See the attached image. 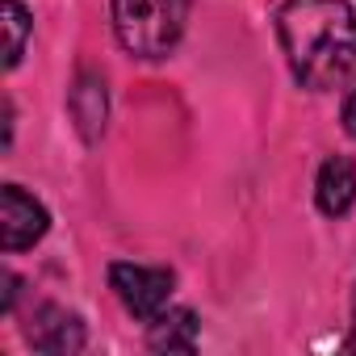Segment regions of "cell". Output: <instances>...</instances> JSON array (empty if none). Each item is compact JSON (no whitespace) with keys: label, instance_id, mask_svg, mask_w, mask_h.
Instances as JSON below:
<instances>
[{"label":"cell","instance_id":"cell-1","mask_svg":"<svg viewBox=\"0 0 356 356\" xmlns=\"http://www.w3.org/2000/svg\"><path fill=\"white\" fill-rule=\"evenodd\" d=\"M277 38L306 88H339L356 72V9L348 0H285Z\"/></svg>","mask_w":356,"mask_h":356},{"label":"cell","instance_id":"cell-6","mask_svg":"<svg viewBox=\"0 0 356 356\" xmlns=\"http://www.w3.org/2000/svg\"><path fill=\"white\" fill-rule=\"evenodd\" d=\"M352 197H356V168L348 155H331L323 168H318V185H314V202L327 218H343L352 210Z\"/></svg>","mask_w":356,"mask_h":356},{"label":"cell","instance_id":"cell-9","mask_svg":"<svg viewBox=\"0 0 356 356\" xmlns=\"http://www.w3.org/2000/svg\"><path fill=\"white\" fill-rule=\"evenodd\" d=\"M0 22H5V30H9V51H5V67H17V63H22V55H26L30 13H26V5H17V0H5V5H0Z\"/></svg>","mask_w":356,"mask_h":356},{"label":"cell","instance_id":"cell-10","mask_svg":"<svg viewBox=\"0 0 356 356\" xmlns=\"http://www.w3.org/2000/svg\"><path fill=\"white\" fill-rule=\"evenodd\" d=\"M343 130L356 138V88L348 92V101H343Z\"/></svg>","mask_w":356,"mask_h":356},{"label":"cell","instance_id":"cell-3","mask_svg":"<svg viewBox=\"0 0 356 356\" xmlns=\"http://www.w3.org/2000/svg\"><path fill=\"white\" fill-rule=\"evenodd\" d=\"M109 285H113V293L122 298V306H126L134 318L151 323L155 314L168 310V298H172L176 277H172L168 268H147V264H126V260H118V264H109Z\"/></svg>","mask_w":356,"mask_h":356},{"label":"cell","instance_id":"cell-11","mask_svg":"<svg viewBox=\"0 0 356 356\" xmlns=\"http://www.w3.org/2000/svg\"><path fill=\"white\" fill-rule=\"evenodd\" d=\"M352 331H356V293H352Z\"/></svg>","mask_w":356,"mask_h":356},{"label":"cell","instance_id":"cell-5","mask_svg":"<svg viewBox=\"0 0 356 356\" xmlns=\"http://www.w3.org/2000/svg\"><path fill=\"white\" fill-rule=\"evenodd\" d=\"M30 343L38 352H51V356L80 352L84 348V323L63 306H42L30 323Z\"/></svg>","mask_w":356,"mask_h":356},{"label":"cell","instance_id":"cell-8","mask_svg":"<svg viewBox=\"0 0 356 356\" xmlns=\"http://www.w3.org/2000/svg\"><path fill=\"white\" fill-rule=\"evenodd\" d=\"M72 118H76V126H80V134L88 143L105 130V80L101 76L84 72L76 80V88H72Z\"/></svg>","mask_w":356,"mask_h":356},{"label":"cell","instance_id":"cell-2","mask_svg":"<svg viewBox=\"0 0 356 356\" xmlns=\"http://www.w3.org/2000/svg\"><path fill=\"white\" fill-rule=\"evenodd\" d=\"M189 0H113L118 42L138 59H163L185 34Z\"/></svg>","mask_w":356,"mask_h":356},{"label":"cell","instance_id":"cell-4","mask_svg":"<svg viewBox=\"0 0 356 356\" xmlns=\"http://www.w3.org/2000/svg\"><path fill=\"white\" fill-rule=\"evenodd\" d=\"M51 218L42 210L38 197H30L22 185H5L0 189V243L5 252H26L47 235Z\"/></svg>","mask_w":356,"mask_h":356},{"label":"cell","instance_id":"cell-7","mask_svg":"<svg viewBox=\"0 0 356 356\" xmlns=\"http://www.w3.org/2000/svg\"><path fill=\"white\" fill-rule=\"evenodd\" d=\"M197 314L193 310H163L151 318V331H147V343L155 352H193L197 348Z\"/></svg>","mask_w":356,"mask_h":356}]
</instances>
